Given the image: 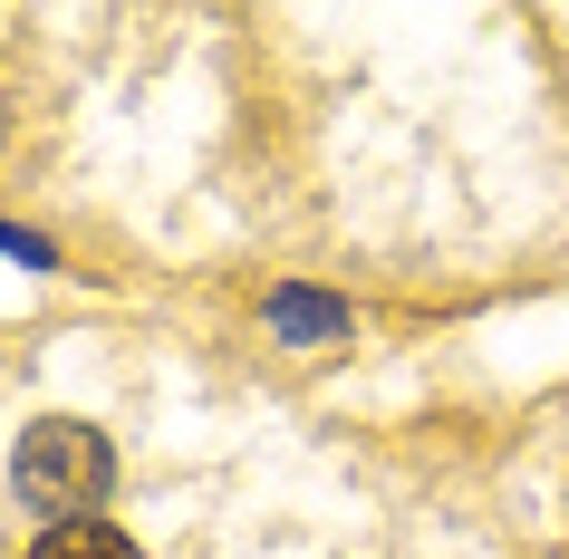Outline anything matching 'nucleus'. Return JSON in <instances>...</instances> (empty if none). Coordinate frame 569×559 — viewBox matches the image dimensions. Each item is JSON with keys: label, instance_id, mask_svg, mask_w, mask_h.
Here are the masks:
<instances>
[{"label": "nucleus", "instance_id": "nucleus-2", "mask_svg": "<svg viewBox=\"0 0 569 559\" xmlns=\"http://www.w3.org/2000/svg\"><path fill=\"white\" fill-rule=\"evenodd\" d=\"M270 328H280V338H348V299L290 280V290H270Z\"/></svg>", "mask_w": 569, "mask_h": 559}, {"label": "nucleus", "instance_id": "nucleus-1", "mask_svg": "<svg viewBox=\"0 0 569 559\" xmlns=\"http://www.w3.org/2000/svg\"><path fill=\"white\" fill-rule=\"evenodd\" d=\"M10 472H20V492H30L49 521H97V501L117 482V453H107V435L78 425V415H39L30 435H20V453H10Z\"/></svg>", "mask_w": 569, "mask_h": 559}, {"label": "nucleus", "instance_id": "nucleus-3", "mask_svg": "<svg viewBox=\"0 0 569 559\" xmlns=\"http://www.w3.org/2000/svg\"><path fill=\"white\" fill-rule=\"evenodd\" d=\"M30 559H136V540L117 521H59V530H39Z\"/></svg>", "mask_w": 569, "mask_h": 559}]
</instances>
